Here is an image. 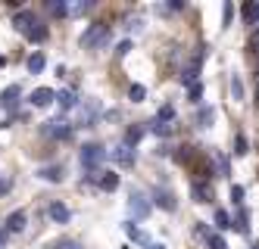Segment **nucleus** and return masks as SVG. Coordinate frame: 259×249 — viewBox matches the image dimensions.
<instances>
[{
	"instance_id": "obj_1",
	"label": "nucleus",
	"mask_w": 259,
	"mask_h": 249,
	"mask_svg": "<svg viewBox=\"0 0 259 249\" xmlns=\"http://www.w3.org/2000/svg\"><path fill=\"white\" fill-rule=\"evenodd\" d=\"M13 25L19 28L28 41H38V44L47 41V25H44L34 13H28V10H25V13H16V16H13Z\"/></svg>"
},
{
	"instance_id": "obj_2",
	"label": "nucleus",
	"mask_w": 259,
	"mask_h": 249,
	"mask_svg": "<svg viewBox=\"0 0 259 249\" xmlns=\"http://www.w3.org/2000/svg\"><path fill=\"white\" fill-rule=\"evenodd\" d=\"M103 156H106V153H103L100 143H88V146L81 150V165H84L88 171H94V168L103 162Z\"/></svg>"
},
{
	"instance_id": "obj_3",
	"label": "nucleus",
	"mask_w": 259,
	"mask_h": 249,
	"mask_svg": "<svg viewBox=\"0 0 259 249\" xmlns=\"http://www.w3.org/2000/svg\"><path fill=\"white\" fill-rule=\"evenodd\" d=\"M191 193H194V200H197V203H212V200H215V190H212V184H209V181H194Z\"/></svg>"
},
{
	"instance_id": "obj_4",
	"label": "nucleus",
	"mask_w": 259,
	"mask_h": 249,
	"mask_svg": "<svg viewBox=\"0 0 259 249\" xmlns=\"http://www.w3.org/2000/svg\"><path fill=\"white\" fill-rule=\"evenodd\" d=\"M106 34H109V31H106V25H94V28H91V31H88V34L81 37V44H84V47L103 44V41H106Z\"/></svg>"
},
{
	"instance_id": "obj_5",
	"label": "nucleus",
	"mask_w": 259,
	"mask_h": 249,
	"mask_svg": "<svg viewBox=\"0 0 259 249\" xmlns=\"http://www.w3.org/2000/svg\"><path fill=\"white\" fill-rule=\"evenodd\" d=\"M47 215H50L53 221H57V224H66V221L72 218V212H69V209H66L63 203H50V206H47Z\"/></svg>"
},
{
	"instance_id": "obj_6",
	"label": "nucleus",
	"mask_w": 259,
	"mask_h": 249,
	"mask_svg": "<svg viewBox=\"0 0 259 249\" xmlns=\"http://www.w3.org/2000/svg\"><path fill=\"white\" fill-rule=\"evenodd\" d=\"M53 97H57V93H53L50 87H38V90H31V97H28V103L31 106H47Z\"/></svg>"
},
{
	"instance_id": "obj_7",
	"label": "nucleus",
	"mask_w": 259,
	"mask_h": 249,
	"mask_svg": "<svg viewBox=\"0 0 259 249\" xmlns=\"http://www.w3.org/2000/svg\"><path fill=\"white\" fill-rule=\"evenodd\" d=\"M19 93H22V90L16 87V84L7 87V90H4V97H0V106H4V109H16V103H19Z\"/></svg>"
},
{
	"instance_id": "obj_8",
	"label": "nucleus",
	"mask_w": 259,
	"mask_h": 249,
	"mask_svg": "<svg viewBox=\"0 0 259 249\" xmlns=\"http://www.w3.org/2000/svg\"><path fill=\"white\" fill-rule=\"evenodd\" d=\"M156 206L165 209V212H175V196L169 193V190H156Z\"/></svg>"
},
{
	"instance_id": "obj_9",
	"label": "nucleus",
	"mask_w": 259,
	"mask_h": 249,
	"mask_svg": "<svg viewBox=\"0 0 259 249\" xmlns=\"http://www.w3.org/2000/svg\"><path fill=\"white\" fill-rule=\"evenodd\" d=\"M240 16H244V22H247V25H256V22H259V4H244Z\"/></svg>"
},
{
	"instance_id": "obj_10",
	"label": "nucleus",
	"mask_w": 259,
	"mask_h": 249,
	"mask_svg": "<svg viewBox=\"0 0 259 249\" xmlns=\"http://www.w3.org/2000/svg\"><path fill=\"white\" fill-rule=\"evenodd\" d=\"M97 184H100V190H109V193H113V190L119 187V175H116V171H103V178Z\"/></svg>"
},
{
	"instance_id": "obj_11",
	"label": "nucleus",
	"mask_w": 259,
	"mask_h": 249,
	"mask_svg": "<svg viewBox=\"0 0 259 249\" xmlns=\"http://www.w3.org/2000/svg\"><path fill=\"white\" fill-rule=\"evenodd\" d=\"M25 227V212H13L10 218H7V231H13V234H19Z\"/></svg>"
},
{
	"instance_id": "obj_12",
	"label": "nucleus",
	"mask_w": 259,
	"mask_h": 249,
	"mask_svg": "<svg viewBox=\"0 0 259 249\" xmlns=\"http://www.w3.org/2000/svg\"><path fill=\"white\" fill-rule=\"evenodd\" d=\"M41 69H44V53H31V56H28V72L38 75Z\"/></svg>"
},
{
	"instance_id": "obj_13",
	"label": "nucleus",
	"mask_w": 259,
	"mask_h": 249,
	"mask_svg": "<svg viewBox=\"0 0 259 249\" xmlns=\"http://www.w3.org/2000/svg\"><path fill=\"white\" fill-rule=\"evenodd\" d=\"M141 137H144V128H138V125H135V128H128V131H125V146H135Z\"/></svg>"
},
{
	"instance_id": "obj_14",
	"label": "nucleus",
	"mask_w": 259,
	"mask_h": 249,
	"mask_svg": "<svg viewBox=\"0 0 259 249\" xmlns=\"http://www.w3.org/2000/svg\"><path fill=\"white\" fill-rule=\"evenodd\" d=\"M41 178H47V181L57 184V181H63V168H60V165H50V168H44V171H41Z\"/></svg>"
},
{
	"instance_id": "obj_15",
	"label": "nucleus",
	"mask_w": 259,
	"mask_h": 249,
	"mask_svg": "<svg viewBox=\"0 0 259 249\" xmlns=\"http://www.w3.org/2000/svg\"><path fill=\"white\" fill-rule=\"evenodd\" d=\"M116 159H119L122 165H135V156H132V146H119V150H116Z\"/></svg>"
},
{
	"instance_id": "obj_16",
	"label": "nucleus",
	"mask_w": 259,
	"mask_h": 249,
	"mask_svg": "<svg viewBox=\"0 0 259 249\" xmlns=\"http://www.w3.org/2000/svg\"><path fill=\"white\" fill-rule=\"evenodd\" d=\"M57 100H60V106H63V109H72V106H75V93H72V90H63Z\"/></svg>"
},
{
	"instance_id": "obj_17",
	"label": "nucleus",
	"mask_w": 259,
	"mask_h": 249,
	"mask_svg": "<svg viewBox=\"0 0 259 249\" xmlns=\"http://www.w3.org/2000/svg\"><path fill=\"white\" fill-rule=\"evenodd\" d=\"M215 227H219V231H225V227H231V215L219 209V212H215Z\"/></svg>"
},
{
	"instance_id": "obj_18",
	"label": "nucleus",
	"mask_w": 259,
	"mask_h": 249,
	"mask_svg": "<svg viewBox=\"0 0 259 249\" xmlns=\"http://www.w3.org/2000/svg\"><path fill=\"white\" fill-rule=\"evenodd\" d=\"M172 119H175V109H172L169 103H165V106L159 109V116H156V122H162V125H165V122H172Z\"/></svg>"
},
{
	"instance_id": "obj_19",
	"label": "nucleus",
	"mask_w": 259,
	"mask_h": 249,
	"mask_svg": "<svg viewBox=\"0 0 259 249\" xmlns=\"http://www.w3.org/2000/svg\"><path fill=\"white\" fill-rule=\"evenodd\" d=\"M231 93H234V100H244V84H240V75H234V78H231Z\"/></svg>"
},
{
	"instance_id": "obj_20",
	"label": "nucleus",
	"mask_w": 259,
	"mask_h": 249,
	"mask_svg": "<svg viewBox=\"0 0 259 249\" xmlns=\"http://www.w3.org/2000/svg\"><path fill=\"white\" fill-rule=\"evenodd\" d=\"M234 156H247V140H244V134H237V137H234Z\"/></svg>"
},
{
	"instance_id": "obj_21",
	"label": "nucleus",
	"mask_w": 259,
	"mask_h": 249,
	"mask_svg": "<svg viewBox=\"0 0 259 249\" xmlns=\"http://www.w3.org/2000/svg\"><path fill=\"white\" fill-rule=\"evenodd\" d=\"M128 97H132V100H135V103H141V100H144V97H147V90H144V87H141V84H132V90H128Z\"/></svg>"
},
{
	"instance_id": "obj_22",
	"label": "nucleus",
	"mask_w": 259,
	"mask_h": 249,
	"mask_svg": "<svg viewBox=\"0 0 259 249\" xmlns=\"http://www.w3.org/2000/svg\"><path fill=\"white\" fill-rule=\"evenodd\" d=\"M132 209H135L138 215H147V212H150V206H147V203H141V196H132Z\"/></svg>"
},
{
	"instance_id": "obj_23",
	"label": "nucleus",
	"mask_w": 259,
	"mask_h": 249,
	"mask_svg": "<svg viewBox=\"0 0 259 249\" xmlns=\"http://www.w3.org/2000/svg\"><path fill=\"white\" fill-rule=\"evenodd\" d=\"M188 97H191V103H200V97H203V84H191V87H188Z\"/></svg>"
},
{
	"instance_id": "obj_24",
	"label": "nucleus",
	"mask_w": 259,
	"mask_h": 249,
	"mask_svg": "<svg viewBox=\"0 0 259 249\" xmlns=\"http://www.w3.org/2000/svg\"><path fill=\"white\" fill-rule=\"evenodd\" d=\"M206 243H209V249H228V243H225V240H222L219 234H212V237H209Z\"/></svg>"
},
{
	"instance_id": "obj_25",
	"label": "nucleus",
	"mask_w": 259,
	"mask_h": 249,
	"mask_svg": "<svg viewBox=\"0 0 259 249\" xmlns=\"http://www.w3.org/2000/svg\"><path fill=\"white\" fill-rule=\"evenodd\" d=\"M247 50L259 56V31H253V34H250V41H247Z\"/></svg>"
},
{
	"instance_id": "obj_26",
	"label": "nucleus",
	"mask_w": 259,
	"mask_h": 249,
	"mask_svg": "<svg viewBox=\"0 0 259 249\" xmlns=\"http://www.w3.org/2000/svg\"><path fill=\"white\" fill-rule=\"evenodd\" d=\"M53 249H81V246H78L75 240H60V243L53 246Z\"/></svg>"
},
{
	"instance_id": "obj_27",
	"label": "nucleus",
	"mask_w": 259,
	"mask_h": 249,
	"mask_svg": "<svg viewBox=\"0 0 259 249\" xmlns=\"http://www.w3.org/2000/svg\"><path fill=\"white\" fill-rule=\"evenodd\" d=\"M231 200L234 203H244V187H231Z\"/></svg>"
},
{
	"instance_id": "obj_28",
	"label": "nucleus",
	"mask_w": 259,
	"mask_h": 249,
	"mask_svg": "<svg viewBox=\"0 0 259 249\" xmlns=\"http://www.w3.org/2000/svg\"><path fill=\"white\" fill-rule=\"evenodd\" d=\"M200 122L209 125V122H212V112H209V109H200Z\"/></svg>"
},
{
	"instance_id": "obj_29",
	"label": "nucleus",
	"mask_w": 259,
	"mask_h": 249,
	"mask_svg": "<svg viewBox=\"0 0 259 249\" xmlns=\"http://www.w3.org/2000/svg\"><path fill=\"white\" fill-rule=\"evenodd\" d=\"M50 10H53V13H57V16H66V7H63V4H53Z\"/></svg>"
},
{
	"instance_id": "obj_30",
	"label": "nucleus",
	"mask_w": 259,
	"mask_h": 249,
	"mask_svg": "<svg viewBox=\"0 0 259 249\" xmlns=\"http://www.w3.org/2000/svg\"><path fill=\"white\" fill-rule=\"evenodd\" d=\"M7 190H10V184H4V181H0V193H7Z\"/></svg>"
},
{
	"instance_id": "obj_31",
	"label": "nucleus",
	"mask_w": 259,
	"mask_h": 249,
	"mask_svg": "<svg viewBox=\"0 0 259 249\" xmlns=\"http://www.w3.org/2000/svg\"><path fill=\"white\" fill-rule=\"evenodd\" d=\"M256 106H259V84H256Z\"/></svg>"
},
{
	"instance_id": "obj_32",
	"label": "nucleus",
	"mask_w": 259,
	"mask_h": 249,
	"mask_svg": "<svg viewBox=\"0 0 259 249\" xmlns=\"http://www.w3.org/2000/svg\"><path fill=\"white\" fill-rule=\"evenodd\" d=\"M0 243H4V234H0Z\"/></svg>"
},
{
	"instance_id": "obj_33",
	"label": "nucleus",
	"mask_w": 259,
	"mask_h": 249,
	"mask_svg": "<svg viewBox=\"0 0 259 249\" xmlns=\"http://www.w3.org/2000/svg\"><path fill=\"white\" fill-rule=\"evenodd\" d=\"M153 249H162V246H153Z\"/></svg>"
}]
</instances>
